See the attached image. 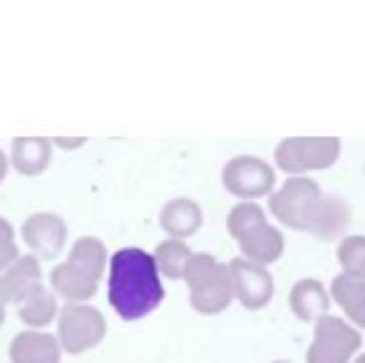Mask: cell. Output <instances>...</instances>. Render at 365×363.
Listing matches in <instances>:
<instances>
[{"mask_svg":"<svg viewBox=\"0 0 365 363\" xmlns=\"http://www.w3.org/2000/svg\"><path fill=\"white\" fill-rule=\"evenodd\" d=\"M107 301L122 321H140L159 309L164 284L152 254L140 247H125L110 254Z\"/></svg>","mask_w":365,"mask_h":363,"instance_id":"obj_1","label":"cell"},{"mask_svg":"<svg viewBox=\"0 0 365 363\" xmlns=\"http://www.w3.org/2000/svg\"><path fill=\"white\" fill-rule=\"evenodd\" d=\"M269 207L281 224L298 232H311L318 239H336L351 219V209L341 197H326L313 180L293 177L271 194Z\"/></svg>","mask_w":365,"mask_h":363,"instance_id":"obj_2","label":"cell"},{"mask_svg":"<svg viewBox=\"0 0 365 363\" xmlns=\"http://www.w3.org/2000/svg\"><path fill=\"white\" fill-rule=\"evenodd\" d=\"M226 229L239 242V249L246 262L274 264L284 254V234L266 222L264 209L256 202H241L226 217Z\"/></svg>","mask_w":365,"mask_h":363,"instance_id":"obj_3","label":"cell"},{"mask_svg":"<svg viewBox=\"0 0 365 363\" xmlns=\"http://www.w3.org/2000/svg\"><path fill=\"white\" fill-rule=\"evenodd\" d=\"M184 281L189 286V304L204 316L221 314L234 301V284H231L229 264H221L212 254H192Z\"/></svg>","mask_w":365,"mask_h":363,"instance_id":"obj_4","label":"cell"},{"mask_svg":"<svg viewBox=\"0 0 365 363\" xmlns=\"http://www.w3.org/2000/svg\"><path fill=\"white\" fill-rule=\"evenodd\" d=\"M58 339L60 351L68 356H80L97 349L107 336V319L92 304H65L58 314Z\"/></svg>","mask_w":365,"mask_h":363,"instance_id":"obj_5","label":"cell"},{"mask_svg":"<svg viewBox=\"0 0 365 363\" xmlns=\"http://www.w3.org/2000/svg\"><path fill=\"white\" fill-rule=\"evenodd\" d=\"M341 155L338 137H289L276 147V165L289 175L308 170H326Z\"/></svg>","mask_w":365,"mask_h":363,"instance_id":"obj_6","label":"cell"},{"mask_svg":"<svg viewBox=\"0 0 365 363\" xmlns=\"http://www.w3.org/2000/svg\"><path fill=\"white\" fill-rule=\"evenodd\" d=\"M361 344V334L351 324L326 314L316 321V336L306 354V363H348Z\"/></svg>","mask_w":365,"mask_h":363,"instance_id":"obj_7","label":"cell"},{"mask_svg":"<svg viewBox=\"0 0 365 363\" xmlns=\"http://www.w3.org/2000/svg\"><path fill=\"white\" fill-rule=\"evenodd\" d=\"M20 239L38 262H55L68 244V222L58 212H33L23 219Z\"/></svg>","mask_w":365,"mask_h":363,"instance_id":"obj_8","label":"cell"},{"mask_svg":"<svg viewBox=\"0 0 365 363\" xmlns=\"http://www.w3.org/2000/svg\"><path fill=\"white\" fill-rule=\"evenodd\" d=\"M224 187L229 189L234 197L239 199H256L264 197L274 189L276 175L271 170V165H266L259 157L241 155L234 157L231 162H226L224 172H221Z\"/></svg>","mask_w":365,"mask_h":363,"instance_id":"obj_9","label":"cell"},{"mask_svg":"<svg viewBox=\"0 0 365 363\" xmlns=\"http://www.w3.org/2000/svg\"><path fill=\"white\" fill-rule=\"evenodd\" d=\"M229 274L234 284V299H239L244 309H264L274 296V279L266 267L251 264L246 259H234L229 264Z\"/></svg>","mask_w":365,"mask_h":363,"instance_id":"obj_10","label":"cell"},{"mask_svg":"<svg viewBox=\"0 0 365 363\" xmlns=\"http://www.w3.org/2000/svg\"><path fill=\"white\" fill-rule=\"evenodd\" d=\"M50 291L65 304H90L100 291V279L65 259L50 269Z\"/></svg>","mask_w":365,"mask_h":363,"instance_id":"obj_11","label":"cell"},{"mask_svg":"<svg viewBox=\"0 0 365 363\" xmlns=\"http://www.w3.org/2000/svg\"><path fill=\"white\" fill-rule=\"evenodd\" d=\"M43 284V262L33 254H20L3 274H0V294L5 304L18 306L23 299H28L33 291H38Z\"/></svg>","mask_w":365,"mask_h":363,"instance_id":"obj_12","label":"cell"},{"mask_svg":"<svg viewBox=\"0 0 365 363\" xmlns=\"http://www.w3.org/2000/svg\"><path fill=\"white\" fill-rule=\"evenodd\" d=\"M8 359L10 363H63V351L55 334L25 329L13 336Z\"/></svg>","mask_w":365,"mask_h":363,"instance_id":"obj_13","label":"cell"},{"mask_svg":"<svg viewBox=\"0 0 365 363\" xmlns=\"http://www.w3.org/2000/svg\"><path fill=\"white\" fill-rule=\"evenodd\" d=\"M8 162L20 177H40L53 162L50 137H15Z\"/></svg>","mask_w":365,"mask_h":363,"instance_id":"obj_14","label":"cell"},{"mask_svg":"<svg viewBox=\"0 0 365 363\" xmlns=\"http://www.w3.org/2000/svg\"><path fill=\"white\" fill-rule=\"evenodd\" d=\"M204 222V212L194 199L189 197H177L172 202H167L159 212V227L169 239H189L192 234L199 232Z\"/></svg>","mask_w":365,"mask_h":363,"instance_id":"obj_15","label":"cell"},{"mask_svg":"<svg viewBox=\"0 0 365 363\" xmlns=\"http://www.w3.org/2000/svg\"><path fill=\"white\" fill-rule=\"evenodd\" d=\"M60 301L48 286H40L38 291L23 299L18 304V319L28 326L30 331H45L50 324L58 321Z\"/></svg>","mask_w":365,"mask_h":363,"instance_id":"obj_16","label":"cell"},{"mask_svg":"<svg viewBox=\"0 0 365 363\" xmlns=\"http://www.w3.org/2000/svg\"><path fill=\"white\" fill-rule=\"evenodd\" d=\"M289 304H291V311L301 321H318L321 316L328 314L331 299H328V294H326V289H323L321 281L301 279L291 289Z\"/></svg>","mask_w":365,"mask_h":363,"instance_id":"obj_17","label":"cell"},{"mask_svg":"<svg viewBox=\"0 0 365 363\" xmlns=\"http://www.w3.org/2000/svg\"><path fill=\"white\" fill-rule=\"evenodd\" d=\"M331 294L348 319L365 329V279L346 274L336 276L331 284Z\"/></svg>","mask_w":365,"mask_h":363,"instance_id":"obj_18","label":"cell"},{"mask_svg":"<svg viewBox=\"0 0 365 363\" xmlns=\"http://www.w3.org/2000/svg\"><path fill=\"white\" fill-rule=\"evenodd\" d=\"M68 262L77 264L80 269H85V272H90L95 279L102 281V276L107 274L110 252H107V247H105V242H102V239L87 234V237H80L73 247H70Z\"/></svg>","mask_w":365,"mask_h":363,"instance_id":"obj_19","label":"cell"},{"mask_svg":"<svg viewBox=\"0 0 365 363\" xmlns=\"http://www.w3.org/2000/svg\"><path fill=\"white\" fill-rule=\"evenodd\" d=\"M192 254L194 252L189 249L187 242H179V239H164V242L157 244L152 259H154V264H157L159 276L177 281L184 276V269H187Z\"/></svg>","mask_w":365,"mask_h":363,"instance_id":"obj_20","label":"cell"},{"mask_svg":"<svg viewBox=\"0 0 365 363\" xmlns=\"http://www.w3.org/2000/svg\"><path fill=\"white\" fill-rule=\"evenodd\" d=\"M338 262L346 276L365 279V237H346L338 247Z\"/></svg>","mask_w":365,"mask_h":363,"instance_id":"obj_21","label":"cell"},{"mask_svg":"<svg viewBox=\"0 0 365 363\" xmlns=\"http://www.w3.org/2000/svg\"><path fill=\"white\" fill-rule=\"evenodd\" d=\"M20 259V242L15 227L5 217H0V274L10 267V264Z\"/></svg>","mask_w":365,"mask_h":363,"instance_id":"obj_22","label":"cell"},{"mask_svg":"<svg viewBox=\"0 0 365 363\" xmlns=\"http://www.w3.org/2000/svg\"><path fill=\"white\" fill-rule=\"evenodd\" d=\"M50 145H53V150L58 147L63 152H75L87 145V137H50Z\"/></svg>","mask_w":365,"mask_h":363,"instance_id":"obj_23","label":"cell"},{"mask_svg":"<svg viewBox=\"0 0 365 363\" xmlns=\"http://www.w3.org/2000/svg\"><path fill=\"white\" fill-rule=\"evenodd\" d=\"M10 172V162H8V155H5L3 150H0V184L5 182V177H8Z\"/></svg>","mask_w":365,"mask_h":363,"instance_id":"obj_24","label":"cell"},{"mask_svg":"<svg viewBox=\"0 0 365 363\" xmlns=\"http://www.w3.org/2000/svg\"><path fill=\"white\" fill-rule=\"evenodd\" d=\"M5 314H8V304H5L3 294H0V329H3V324H5Z\"/></svg>","mask_w":365,"mask_h":363,"instance_id":"obj_25","label":"cell"},{"mask_svg":"<svg viewBox=\"0 0 365 363\" xmlns=\"http://www.w3.org/2000/svg\"><path fill=\"white\" fill-rule=\"evenodd\" d=\"M356 363H365V354L361 356V359H356Z\"/></svg>","mask_w":365,"mask_h":363,"instance_id":"obj_26","label":"cell"},{"mask_svg":"<svg viewBox=\"0 0 365 363\" xmlns=\"http://www.w3.org/2000/svg\"><path fill=\"white\" fill-rule=\"evenodd\" d=\"M276 363H286V361H276Z\"/></svg>","mask_w":365,"mask_h":363,"instance_id":"obj_27","label":"cell"}]
</instances>
